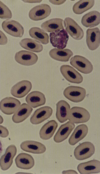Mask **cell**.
Listing matches in <instances>:
<instances>
[{"mask_svg":"<svg viewBox=\"0 0 100 174\" xmlns=\"http://www.w3.org/2000/svg\"><path fill=\"white\" fill-rule=\"evenodd\" d=\"M90 117L89 112L86 109L80 107L74 106L70 109L68 119L73 123L78 124L88 122Z\"/></svg>","mask_w":100,"mask_h":174,"instance_id":"cell-1","label":"cell"},{"mask_svg":"<svg viewBox=\"0 0 100 174\" xmlns=\"http://www.w3.org/2000/svg\"><path fill=\"white\" fill-rule=\"evenodd\" d=\"M95 151L94 145L90 142H85L80 144L75 148L74 154L77 160L81 161L91 157Z\"/></svg>","mask_w":100,"mask_h":174,"instance_id":"cell-2","label":"cell"},{"mask_svg":"<svg viewBox=\"0 0 100 174\" xmlns=\"http://www.w3.org/2000/svg\"><path fill=\"white\" fill-rule=\"evenodd\" d=\"M63 94L64 96L69 100L75 103L83 101L86 95V91L82 87L70 86L64 89Z\"/></svg>","mask_w":100,"mask_h":174,"instance_id":"cell-3","label":"cell"},{"mask_svg":"<svg viewBox=\"0 0 100 174\" xmlns=\"http://www.w3.org/2000/svg\"><path fill=\"white\" fill-rule=\"evenodd\" d=\"M70 64L81 73L88 74L92 72L93 66L86 58L78 55L72 57L70 60Z\"/></svg>","mask_w":100,"mask_h":174,"instance_id":"cell-4","label":"cell"},{"mask_svg":"<svg viewBox=\"0 0 100 174\" xmlns=\"http://www.w3.org/2000/svg\"><path fill=\"white\" fill-rule=\"evenodd\" d=\"M1 26L6 32L12 36L21 37L24 35L23 27L19 22L15 20H6L2 22Z\"/></svg>","mask_w":100,"mask_h":174,"instance_id":"cell-5","label":"cell"},{"mask_svg":"<svg viewBox=\"0 0 100 174\" xmlns=\"http://www.w3.org/2000/svg\"><path fill=\"white\" fill-rule=\"evenodd\" d=\"M49 37L50 43L53 47L62 49L66 46L69 36L64 29L50 33Z\"/></svg>","mask_w":100,"mask_h":174,"instance_id":"cell-6","label":"cell"},{"mask_svg":"<svg viewBox=\"0 0 100 174\" xmlns=\"http://www.w3.org/2000/svg\"><path fill=\"white\" fill-rule=\"evenodd\" d=\"M64 22L66 31L73 39L80 40L83 38V31L74 20L69 17H66Z\"/></svg>","mask_w":100,"mask_h":174,"instance_id":"cell-7","label":"cell"},{"mask_svg":"<svg viewBox=\"0 0 100 174\" xmlns=\"http://www.w3.org/2000/svg\"><path fill=\"white\" fill-rule=\"evenodd\" d=\"M51 9L47 4H42L32 8L28 13L29 18L32 20L38 21L44 19L49 15Z\"/></svg>","mask_w":100,"mask_h":174,"instance_id":"cell-8","label":"cell"},{"mask_svg":"<svg viewBox=\"0 0 100 174\" xmlns=\"http://www.w3.org/2000/svg\"><path fill=\"white\" fill-rule=\"evenodd\" d=\"M60 70L65 79L70 82L80 84L83 80V77L81 75L69 65H64L61 66Z\"/></svg>","mask_w":100,"mask_h":174,"instance_id":"cell-9","label":"cell"},{"mask_svg":"<svg viewBox=\"0 0 100 174\" xmlns=\"http://www.w3.org/2000/svg\"><path fill=\"white\" fill-rule=\"evenodd\" d=\"M20 104L18 99L11 97H6L0 101V110L5 114L11 115L16 112Z\"/></svg>","mask_w":100,"mask_h":174,"instance_id":"cell-10","label":"cell"},{"mask_svg":"<svg viewBox=\"0 0 100 174\" xmlns=\"http://www.w3.org/2000/svg\"><path fill=\"white\" fill-rule=\"evenodd\" d=\"M15 59L17 62L21 65L30 66L37 62L38 57L33 52L26 50H21L16 53Z\"/></svg>","mask_w":100,"mask_h":174,"instance_id":"cell-11","label":"cell"},{"mask_svg":"<svg viewBox=\"0 0 100 174\" xmlns=\"http://www.w3.org/2000/svg\"><path fill=\"white\" fill-rule=\"evenodd\" d=\"M53 113V110L50 106H44L36 110L30 119L33 124H40L50 118Z\"/></svg>","mask_w":100,"mask_h":174,"instance_id":"cell-12","label":"cell"},{"mask_svg":"<svg viewBox=\"0 0 100 174\" xmlns=\"http://www.w3.org/2000/svg\"><path fill=\"white\" fill-rule=\"evenodd\" d=\"M17 152V149L14 145H10L7 147L4 154L0 158V167L2 170H7L11 167Z\"/></svg>","mask_w":100,"mask_h":174,"instance_id":"cell-13","label":"cell"},{"mask_svg":"<svg viewBox=\"0 0 100 174\" xmlns=\"http://www.w3.org/2000/svg\"><path fill=\"white\" fill-rule=\"evenodd\" d=\"M32 88V85L30 81L23 80L12 86L10 92L13 96L17 98H21L27 94Z\"/></svg>","mask_w":100,"mask_h":174,"instance_id":"cell-14","label":"cell"},{"mask_svg":"<svg viewBox=\"0 0 100 174\" xmlns=\"http://www.w3.org/2000/svg\"><path fill=\"white\" fill-rule=\"evenodd\" d=\"M100 30L98 27L88 28L86 31V42L89 49L93 51L97 49L100 44Z\"/></svg>","mask_w":100,"mask_h":174,"instance_id":"cell-15","label":"cell"},{"mask_svg":"<svg viewBox=\"0 0 100 174\" xmlns=\"http://www.w3.org/2000/svg\"><path fill=\"white\" fill-rule=\"evenodd\" d=\"M79 172L82 174L97 173L100 172V162L94 159L79 164L77 167Z\"/></svg>","mask_w":100,"mask_h":174,"instance_id":"cell-16","label":"cell"},{"mask_svg":"<svg viewBox=\"0 0 100 174\" xmlns=\"http://www.w3.org/2000/svg\"><path fill=\"white\" fill-rule=\"evenodd\" d=\"M20 147L23 150L35 154H41L44 153L46 149L45 145L42 143L36 141L26 140L22 142Z\"/></svg>","mask_w":100,"mask_h":174,"instance_id":"cell-17","label":"cell"},{"mask_svg":"<svg viewBox=\"0 0 100 174\" xmlns=\"http://www.w3.org/2000/svg\"><path fill=\"white\" fill-rule=\"evenodd\" d=\"M75 127V125L69 121L62 125L53 137L54 141L60 143L66 139Z\"/></svg>","mask_w":100,"mask_h":174,"instance_id":"cell-18","label":"cell"},{"mask_svg":"<svg viewBox=\"0 0 100 174\" xmlns=\"http://www.w3.org/2000/svg\"><path fill=\"white\" fill-rule=\"evenodd\" d=\"M26 101L31 107L35 108L44 105L46 99L44 94L38 91H34L29 93L26 98Z\"/></svg>","mask_w":100,"mask_h":174,"instance_id":"cell-19","label":"cell"},{"mask_svg":"<svg viewBox=\"0 0 100 174\" xmlns=\"http://www.w3.org/2000/svg\"><path fill=\"white\" fill-rule=\"evenodd\" d=\"M15 161L18 168L25 170L31 169L35 164L33 157L30 154L24 153L19 154L15 158Z\"/></svg>","mask_w":100,"mask_h":174,"instance_id":"cell-20","label":"cell"},{"mask_svg":"<svg viewBox=\"0 0 100 174\" xmlns=\"http://www.w3.org/2000/svg\"><path fill=\"white\" fill-rule=\"evenodd\" d=\"M56 117L60 123H63L67 120L70 106L65 101L61 100L56 104Z\"/></svg>","mask_w":100,"mask_h":174,"instance_id":"cell-21","label":"cell"},{"mask_svg":"<svg viewBox=\"0 0 100 174\" xmlns=\"http://www.w3.org/2000/svg\"><path fill=\"white\" fill-rule=\"evenodd\" d=\"M33 110L28 104L23 103L12 116L13 121L15 123L22 122L30 116Z\"/></svg>","mask_w":100,"mask_h":174,"instance_id":"cell-22","label":"cell"},{"mask_svg":"<svg viewBox=\"0 0 100 174\" xmlns=\"http://www.w3.org/2000/svg\"><path fill=\"white\" fill-rule=\"evenodd\" d=\"M88 131V126L82 124L77 126L70 137L68 142L71 145H74L83 139L87 135Z\"/></svg>","mask_w":100,"mask_h":174,"instance_id":"cell-23","label":"cell"},{"mask_svg":"<svg viewBox=\"0 0 100 174\" xmlns=\"http://www.w3.org/2000/svg\"><path fill=\"white\" fill-rule=\"evenodd\" d=\"M81 23L86 27H92L99 25L100 23V14L94 10L84 15L81 20Z\"/></svg>","mask_w":100,"mask_h":174,"instance_id":"cell-24","label":"cell"},{"mask_svg":"<svg viewBox=\"0 0 100 174\" xmlns=\"http://www.w3.org/2000/svg\"><path fill=\"white\" fill-rule=\"evenodd\" d=\"M50 56L54 60L66 62L73 56V52L67 49H59L55 48L51 50L49 53Z\"/></svg>","mask_w":100,"mask_h":174,"instance_id":"cell-25","label":"cell"},{"mask_svg":"<svg viewBox=\"0 0 100 174\" xmlns=\"http://www.w3.org/2000/svg\"><path fill=\"white\" fill-rule=\"evenodd\" d=\"M63 22L60 18H52L43 23L41 27L44 31L52 32L64 29Z\"/></svg>","mask_w":100,"mask_h":174,"instance_id":"cell-26","label":"cell"},{"mask_svg":"<svg viewBox=\"0 0 100 174\" xmlns=\"http://www.w3.org/2000/svg\"><path fill=\"white\" fill-rule=\"evenodd\" d=\"M58 126L57 122L54 120L49 121L44 124L39 132L40 137L46 140L51 138L53 135Z\"/></svg>","mask_w":100,"mask_h":174,"instance_id":"cell-27","label":"cell"},{"mask_svg":"<svg viewBox=\"0 0 100 174\" xmlns=\"http://www.w3.org/2000/svg\"><path fill=\"white\" fill-rule=\"evenodd\" d=\"M19 44L23 48L36 53L40 52L43 49V46L40 42L31 38L23 39Z\"/></svg>","mask_w":100,"mask_h":174,"instance_id":"cell-28","label":"cell"},{"mask_svg":"<svg viewBox=\"0 0 100 174\" xmlns=\"http://www.w3.org/2000/svg\"><path fill=\"white\" fill-rule=\"evenodd\" d=\"M30 36L44 44L49 42V36L43 30L37 27L31 28L29 31Z\"/></svg>","mask_w":100,"mask_h":174,"instance_id":"cell-29","label":"cell"},{"mask_svg":"<svg viewBox=\"0 0 100 174\" xmlns=\"http://www.w3.org/2000/svg\"><path fill=\"white\" fill-rule=\"evenodd\" d=\"M94 3V0H80L74 4L73 11L76 14H81L92 8Z\"/></svg>","mask_w":100,"mask_h":174,"instance_id":"cell-30","label":"cell"},{"mask_svg":"<svg viewBox=\"0 0 100 174\" xmlns=\"http://www.w3.org/2000/svg\"><path fill=\"white\" fill-rule=\"evenodd\" d=\"M12 14L9 8L3 3L0 1V18L8 19L12 18Z\"/></svg>","mask_w":100,"mask_h":174,"instance_id":"cell-31","label":"cell"},{"mask_svg":"<svg viewBox=\"0 0 100 174\" xmlns=\"http://www.w3.org/2000/svg\"><path fill=\"white\" fill-rule=\"evenodd\" d=\"M9 134V131L5 127L0 125V136L5 138L7 137Z\"/></svg>","mask_w":100,"mask_h":174,"instance_id":"cell-32","label":"cell"},{"mask_svg":"<svg viewBox=\"0 0 100 174\" xmlns=\"http://www.w3.org/2000/svg\"><path fill=\"white\" fill-rule=\"evenodd\" d=\"M8 42V38L0 30V45H5Z\"/></svg>","mask_w":100,"mask_h":174,"instance_id":"cell-33","label":"cell"},{"mask_svg":"<svg viewBox=\"0 0 100 174\" xmlns=\"http://www.w3.org/2000/svg\"><path fill=\"white\" fill-rule=\"evenodd\" d=\"M66 0H49V1L53 4L60 5L63 4Z\"/></svg>","mask_w":100,"mask_h":174,"instance_id":"cell-34","label":"cell"},{"mask_svg":"<svg viewBox=\"0 0 100 174\" xmlns=\"http://www.w3.org/2000/svg\"><path fill=\"white\" fill-rule=\"evenodd\" d=\"M62 173L63 174H78V173L75 170H64L62 171Z\"/></svg>","mask_w":100,"mask_h":174,"instance_id":"cell-35","label":"cell"},{"mask_svg":"<svg viewBox=\"0 0 100 174\" xmlns=\"http://www.w3.org/2000/svg\"><path fill=\"white\" fill-rule=\"evenodd\" d=\"M24 2H26L28 3H40L42 1V0H34V1H24Z\"/></svg>","mask_w":100,"mask_h":174,"instance_id":"cell-36","label":"cell"},{"mask_svg":"<svg viewBox=\"0 0 100 174\" xmlns=\"http://www.w3.org/2000/svg\"><path fill=\"white\" fill-rule=\"evenodd\" d=\"M3 152L2 145L1 144V140H0V157L2 154Z\"/></svg>","mask_w":100,"mask_h":174,"instance_id":"cell-37","label":"cell"},{"mask_svg":"<svg viewBox=\"0 0 100 174\" xmlns=\"http://www.w3.org/2000/svg\"><path fill=\"white\" fill-rule=\"evenodd\" d=\"M3 117L0 115V124L3 123Z\"/></svg>","mask_w":100,"mask_h":174,"instance_id":"cell-38","label":"cell"}]
</instances>
